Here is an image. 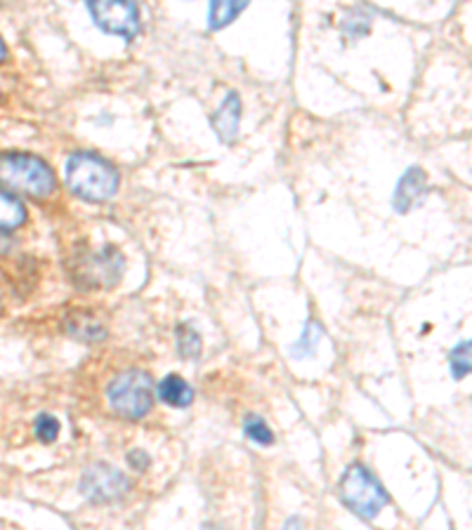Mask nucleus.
I'll return each instance as SVG.
<instances>
[{"mask_svg": "<svg viewBox=\"0 0 472 530\" xmlns=\"http://www.w3.org/2000/svg\"><path fill=\"white\" fill-rule=\"evenodd\" d=\"M65 179L66 187L85 201H109L118 189V172L114 170V165L90 152L71 153Z\"/></svg>", "mask_w": 472, "mask_h": 530, "instance_id": "1", "label": "nucleus"}, {"mask_svg": "<svg viewBox=\"0 0 472 530\" xmlns=\"http://www.w3.org/2000/svg\"><path fill=\"white\" fill-rule=\"evenodd\" d=\"M0 184L26 196L43 198L55 189V175L43 158L31 153H0Z\"/></svg>", "mask_w": 472, "mask_h": 530, "instance_id": "2", "label": "nucleus"}, {"mask_svg": "<svg viewBox=\"0 0 472 530\" xmlns=\"http://www.w3.org/2000/svg\"><path fill=\"white\" fill-rule=\"evenodd\" d=\"M109 405L114 408L118 415L130 417V420H140L147 415L153 405V387L152 378L142 370H126L107 389Z\"/></svg>", "mask_w": 472, "mask_h": 530, "instance_id": "3", "label": "nucleus"}, {"mask_svg": "<svg viewBox=\"0 0 472 530\" xmlns=\"http://www.w3.org/2000/svg\"><path fill=\"white\" fill-rule=\"evenodd\" d=\"M340 495H343L345 505L362 518H376L388 505L383 486L378 483L369 469L359 467V465L345 472L343 481H340Z\"/></svg>", "mask_w": 472, "mask_h": 530, "instance_id": "4", "label": "nucleus"}, {"mask_svg": "<svg viewBox=\"0 0 472 530\" xmlns=\"http://www.w3.org/2000/svg\"><path fill=\"white\" fill-rule=\"evenodd\" d=\"M95 24L104 33L135 39L140 33V10L135 0H85Z\"/></svg>", "mask_w": 472, "mask_h": 530, "instance_id": "5", "label": "nucleus"}, {"mask_svg": "<svg viewBox=\"0 0 472 530\" xmlns=\"http://www.w3.org/2000/svg\"><path fill=\"white\" fill-rule=\"evenodd\" d=\"M128 488V481L118 469L109 467V465H92L85 469L83 479H81V492L92 502H111L118 500Z\"/></svg>", "mask_w": 472, "mask_h": 530, "instance_id": "6", "label": "nucleus"}, {"mask_svg": "<svg viewBox=\"0 0 472 530\" xmlns=\"http://www.w3.org/2000/svg\"><path fill=\"white\" fill-rule=\"evenodd\" d=\"M425 191H428V177L421 168H411L406 170V175L399 179L395 191V210L397 213H406L415 205V203L421 201L425 196Z\"/></svg>", "mask_w": 472, "mask_h": 530, "instance_id": "7", "label": "nucleus"}, {"mask_svg": "<svg viewBox=\"0 0 472 530\" xmlns=\"http://www.w3.org/2000/svg\"><path fill=\"white\" fill-rule=\"evenodd\" d=\"M239 120H241V101L234 92H230L227 100L215 111V118H213V127H215L217 137L223 139L224 144L234 142L236 135H239Z\"/></svg>", "mask_w": 472, "mask_h": 530, "instance_id": "8", "label": "nucleus"}, {"mask_svg": "<svg viewBox=\"0 0 472 530\" xmlns=\"http://www.w3.org/2000/svg\"><path fill=\"white\" fill-rule=\"evenodd\" d=\"M250 0H211L208 7V26L213 31L230 26L239 14L249 7Z\"/></svg>", "mask_w": 472, "mask_h": 530, "instance_id": "9", "label": "nucleus"}, {"mask_svg": "<svg viewBox=\"0 0 472 530\" xmlns=\"http://www.w3.org/2000/svg\"><path fill=\"white\" fill-rule=\"evenodd\" d=\"M159 396L161 401H166L168 405H175V408H187L194 401L192 387L187 385L179 375H168L161 379Z\"/></svg>", "mask_w": 472, "mask_h": 530, "instance_id": "10", "label": "nucleus"}, {"mask_svg": "<svg viewBox=\"0 0 472 530\" xmlns=\"http://www.w3.org/2000/svg\"><path fill=\"white\" fill-rule=\"evenodd\" d=\"M26 222V210L17 196H13L10 191L0 189V229L3 231H13V229L22 227Z\"/></svg>", "mask_w": 472, "mask_h": 530, "instance_id": "11", "label": "nucleus"}, {"mask_svg": "<svg viewBox=\"0 0 472 530\" xmlns=\"http://www.w3.org/2000/svg\"><path fill=\"white\" fill-rule=\"evenodd\" d=\"M69 333L76 337L78 342H97L104 337V326L90 314H74L66 321Z\"/></svg>", "mask_w": 472, "mask_h": 530, "instance_id": "12", "label": "nucleus"}, {"mask_svg": "<svg viewBox=\"0 0 472 530\" xmlns=\"http://www.w3.org/2000/svg\"><path fill=\"white\" fill-rule=\"evenodd\" d=\"M319 340H321L319 323L310 318L305 330H302L301 340L295 342L293 347H291V353H293L295 359H310V356L317 352V347H319Z\"/></svg>", "mask_w": 472, "mask_h": 530, "instance_id": "13", "label": "nucleus"}, {"mask_svg": "<svg viewBox=\"0 0 472 530\" xmlns=\"http://www.w3.org/2000/svg\"><path fill=\"white\" fill-rule=\"evenodd\" d=\"M449 363H451V373L456 379L472 375V340L460 342L459 347L451 352V356H449Z\"/></svg>", "mask_w": 472, "mask_h": 530, "instance_id": "14", "label": "nucleus"}, {"mask_svg": "<svg viewBox=\"0 0 472 530\" xmlns=\"http://www.w3.org/2000/svg\"><path fill=\"white\" fill-rule=\"evenodd\" d=\"M178 349L179 353L189 361L198 359V353H201V335H198L197 330H194V326H189V323L178 326Z\"/></svg>", "mask_w": 472, "mask_h": 530, "instance_id": "15", "label": "nucleus"}, {"mask_svg": "<svg viewBox=\"0 0 472 530\" xmlns=\"http://www.w3.org/2000/svg\"><path fill=\"white\" fill-rule=\"evenodd\" d=\"M246 434H249V439H253L256 443H260V446H269V443L275 441V434H272V430H269L267 424H265V420H260V417H249L246 420Z\"/></svg>", "mask_w": 472, "mask_h": 530, "instance_id": "16", "label": "nucleus"}, {"mask_svg": "<svg viewBox=\"0 0 472 530\" xmlns=\"http://www.w3.org/2000/svg\"><path fill=\"white\" fill-rule=\"evenodd\" d=\"M36 436H39V439L43 443L55 441V439L59 436V420H57V417L48 415V413L39 415V420H36Z\"/></svg>", "mask_w": 472, "mask_h": 530, "instance_id": "17", "label": "nucleus"}, {"mask_svg": "<svg viewBox=\"0 0 472 530\" xmlns=\"http://www.w3.org/2000/svg\"><path fill=\"white\" fill-rule=\"evenodd\" d=\"M343 29H345V33H350L352 39H359V36H364V33L371 29V20L362 13H352V14H347V20H345Z\"/></svg>", "mask_w": 472, "mask_h": 530, "instance_id": "18", "label": "nucleus"}, {"mask_svg": "<svg viewBox=\"0 0 472 530\" xmlns=\"http://www.w3.org/2000/svg\"><path fill=\"white\" fill-rule=\"evenodd\" d=\"M128 465L135 469V472H142V469L149 467V455L144 450H133L128 455Z\"/></svg>", "mask_w": 472, "mask_h": 530, "instance_id": "19", "label": "nucleus"}, {"mask_svg": "<svg viewBox=\"0 0 472 530\" xmlns=\"http://www.w3.org/2000/svg\"><path fill=\"white\" fill-rule=\"evenodd\" d=\"M5 59V45H3V40H0V62Z\"/></svg>", "mask_w": 472, "mask_h": 530, "instance_id": "20", "label": "nucleus"}]
</instances>
